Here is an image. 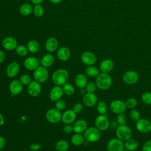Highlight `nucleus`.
<instances>
[{
    "mask_svg": "<svg viewBox=\"0 0 151 151\" xmlns=\"http://www.w3.org/2000/svg\"><path fill=\"white\" fill-rule=\"evenodd\" d=\"M68 77L69 74L67 70L64 68H60L55 70L52 73L51 79L55 85L63 86L67 83Z\"/></svg>",
    "mask_w": 151,
    "mask_h": 151,
    "instance_id": "f257e3e1",
    "label": "nucleus"
},
{
    "mask_svg": "<svg viewBox=\"0 0 151 151\" xmlns=\"http://www.w3.org/2000/svg\"><path fill=\"white\" fill-rule=\"evenodd\" d=\"M96 83L97 88L101 90H107L112 84V79L108 73H101L96 77Z\"/></svg>",
    "mask_w": 151,
    "mask_h": 151,
    "instance_id": "f03ea898",
    "label": "nucleus"
},
{
    "mask_svg": "<svg viewBox=\"0 0 151 151\" xmlns=\"http://www.w3.org/2000/svg\"><path fill=\"white\" fill-rule=\"evenodd\" d=\"M116 134L118 139L125 142L132 138V132L130 128L126 124L119 125L116 130Z\"/></svg>",
    "mask_w": 151,
    "mask_h": 151,
    "instance_id": "7ed1b4c3",
    "label": "nucleus"
},
{
    "mask_svg": "<svg viewBox=\"0 0 151 151\" xmlns=\"http://www.w3.org/2000/svg\"><path fill=\"white\" fill-rule=\"evenodd\" d=\"M85 140L89 142L94 143L100 138V131L96 127H88L84 132Z\"/></svg>",
    "mask_w": 151,
    "mask_h": 151,
    "instance_id": "20e7f679",
    "label": "nucleus"
},
{
    "mask_svg": "<svg viewBox=\"0 0 151 151\" xmlns=\"http://www.w3.org/2000/svg\"><path fill=\"white\" fill-rule=\"evenodd\" d=\"M49 77V73L47 68L42 65L38 66L33 72V77L34 80L40 83L45 82Z\"/></svg>",
    "mask_w": 151,
    "mask_h": 151,
    "instance_id": "39448f33",
    "label": "nucleus"
},
{
    "mask_svg": "<svg viewBox=\"0 0 151 151\" xmlns=\"http://www.w3.org/2000/svg\"><path fill=\"white\" fill-rule=\"evenodd\" d=\"M62 114L61 111L58 110L55 108L48 109L45 113V118L47 120L52 124H56L61 120Z\"/></svg>",
    "mask_w": 151,
    "mask_h": 151,
    "instance_id": "423d86ee",
    "label": "nucleus"
},
{
    "mask_svg": "<svg viewBox=\"0 0 151 151\" xmlns=\"http://www.w3.org/2000/svg\"><path fill=\"white\" fill-rule=\"evenodd\" d=\"M96 127L100 131L106 130L110 125L109 119L106 114H99L96 117L94 121Z\"/></svg>",
    "mask_w": 151,
    "mask_h": 151,
    "instance_id": "0eeeda50",
    "label": "nucleus"
},
{
    "mask_svg": "<svg viewBox=\"0 0 151 151\" xmlns=\"http://www.w3.org/2000/svg\"><path fill=\"white\" fill-rule=\"evenodd\" d=\"M107 151H122L124 147V143L122 140L117 138L110 139L107 143Z\"/></svg>",
    "mask_w": 151,
    "mask_h": 151,
    "instance_id": "6e6552de",
    "label": "nucleus"
},
{
    "mask_svg": "<svg viewBox=\"0 0 151 151\" xmlns=\"http://www.w3.org/2000/svg\"><path fill=\"white\" fill-rule=\"evenodd\" d=\"M136 128L140 133H148L151 131V122L144 118H140L136 122Z\"/></svg>",
    "mask_w": 151,
    "mask_h": 151,
    "instance_id": "1a4fd4ad",
    "label": "nucleus"
},
{
    "mask_svg": "<svg viewBox=\"0 0 151 151\" xmlns=\"http://www.w3.org/2000/svg\"><path fill=\"white\" fill-rule=\"evenodd\" d=\"M110 110L115 114H120L124 113L126 110L125 103L120 100H113L110 104Z\"/></svg>",
    "mask_w": 151,
    "mask_h": 151,
    "instance_id": "9d476101",
    "label": "nucleus"
},
{
    "mask_svg": "<svg viewBox=\"0 0 151 151\" xmlns=\"http://www.w3.org/2000/svg\"><path fill=\"white\" fill-rule=\"evenodd\" d=\"M123 81L129 85L136 84L139 80V75L135 71L129 70L126 71L123 75Z\"/></svg>",
    "mask_w": 151,
    "mask_h": 151,
    "instance_id": "9b49d317",
    "label": "nucleus"
},
{
    "mask_svg": "<svg viewBox=\"0 0 151 151\" xmlns=\"http://www.w3.org/2000/svg\"><path fill=\"white\" fill-rule=\"evenodd\" d=\"M41 83L37 82L35 80L32 81L28 86L27 91L28 94L33 97L38 96L41 92Z\"/></svg>",
    "mask_w": 151,
    "mask_h": 151,
    "instance_id": "f8f14e48",
    "label": "nucleus"
},
{
    "mask_svg": "<svg viewBox=\"0 0 151 151\" xmlns=\"http://www.w3.org/2000/svg\"><path fill=\"white\" fill-rule=\"evenodd\" d=\"M23 85L19 80H14L9 85V90L12 96L19 95L22 91Z\"/></svg>",
    "mask_w": 151,
    "mask_h": 151,
    "instance_id": "ddd939ff",
    "label": "nucleus"
},
{
    "mask_svg": "<svg viewBox=\"0 0 151 151\" xmlns=\"http://www.w3.org/2000/svg\"><path fill=\"white\" fill-rule=\"evenodd\" d=\"M84 104L88 107H92L97 103V97L94 93H86L83 97Z\"/></svg>",
    "mask_w": 151,
    "mask_h": 151,
    "instance_id": "4468645a",
    "label": "nucleus"
},
{
    "mask_svg": "<svg viewBox=\"0 0 151 151\" xmlns=\"http://www.w3.org/2000/svg\"><path fill=\"white\" fill-rule=\"evenodd\" d=\"M64 91L61 86L55 85L50 92V99L52 101H57L61 99L64 94Z\"/></svg>",
    "mask_w": 151,
    "mask_h": 151,
    "instance_id": "2eb2a0df",
    "label": "nucleus"
},
{
    "mask_svg": "<svg viewBox=\"0 0 151 151\" xmlns=\"http://www.w3.org/2000/svg\"><path fill=\"white\" fill-rule=\"evenodd\" d=\"M72 109L67 110L64 111L61 116V121L65 124H71L76 121L77 116Z\"/></svg>",
    "mask_w": 151,
    "mask_h": 151,
    "instance_id": "dca6fc26",
    "label": "nucleus"
},
{
    "mask_svg": "<svg viewBox=\"0 0 151 151\" xmlns=\"http://www.w3.org/2000/svg\"><path fill=\"white\" fill-rule=\"evenodd\" d=\"M81 60L86 65H93L96 62L95 54L90 51H85L81 55Z\"/></svg>",
    "mask_w": 151,
    "mask_h": 151,
    "instance_id": "f3484780",
    "label": "nucleus"
},
{
    "mask_svg": "<svg viewBox=\"0 0 151 151\" xmlns=\"http://www.w3.org/2000/svg\"><path fill=\"white\" fill-rule=\"evenodd\" d=\"M2 45L5 50L11 51L15 50L18 45V42L15 38L12 37H7L2 40Z\"/></svg>",
    "mask_w": 151,
    "mask_h": 151,
    "instance_id": "a211bd4d",
    "label": "nucleus"
},
{
    "mask_svg": "<svg viewBox=\"0 0 151 151\" xmlns=\"http://www.w3.org/2000/svg\"><path fill=\"white\" fill-rule=\"evenodd\" d=\"M39 60L34 57H28L24 61V67L29 71H34L39 66Z\"/></svg>",
    "mask_w": 151,
    "mask_h": 151,
    "instance_id": "6ab92c4d",
    "label": "nucleus"
},
{
    "mask_svg": "<svg viewBox=\"0 0 151 151\" xmlns=\"http://www.w3.org/2000/svg\"><path fill=\"white\" fill-rule=\"evenodd\" d=\"M19 64L15 61L10 63L6 67V74L9 78L15 77L19 73Z\"/></svg>",
    "mask_w": 151,
    "mask_h": 151,
    "instance_id": "aec40b11",
    "label": "nucleus"
},
{
    "mask_svg": "<svg viewBox=\"0 0 151 151\" xmlns=\"http://www.w3.org/2000/svg\"><path fill=\"white\" fill-rule=\"evenodd\" d=\"M73 132L75 133L82 134L87 129V123L85 120L79 119L74 122L73 124Z\"/></svg>",
    "mask_w": 151,
    "mask_h": 151,
    "instance_id": "412c9836",
    "label": "nucleus"
},
{
    "mask_svg": "<svg viewBox=\"0 0 151 151\" xmlns=\"http://www.w3.org/2000/svg\"><path fill=\"white\" fill-rule=\"evenodd\" d=\"M57 56L60 61H67L71 56L70 50L66 47H61L58 49Z\"/></svg>",
    "mask_w": 151,
    "mask_h": 151,
    "instance_id": "4be33fe9",
    "label": "nucleus"
},
{
    "mask_svg": "<svg viewBox=\"0 0 151 151\" xmlns=\"http://www.w3.org/2000/svg\"><path fill=\"white\" fill-rule=\"evenodd\" d=\"M114 67L113 61L110 59H104L100 64L99 68L101 73H109Z\"/></svg>",
    "mask_w": 151,
    "mask_h": 151,
    "instance_id": "5701e85b",
    "label": "nucleus"
},
{
    "mask_svg": "<svg viewBox=\"0 0 151 151\" xmlns=\"http://www.w3.org/2000/svg\"><path fill=\"white\" fill-rule=\"evenodd\" d=\"M74 82L76 86L81 89V88H84L88 83L87 78L86 75L83 74H77L74 79Z\"/></svg>",
    "mask_w": 151,
    "mask_h": 151,
    "instance_id": "b1692460",
    "label": "nucleus"
},
{
    "mask_svg": "<svg viewBox=\"0 0 151 151\" xmlns=\"http://www.w3.org/2000/svg\"><path fill=\"white\" fill-rule=\"evenodd\" d=\"M45 49L50 52H54L58 48V41L54 37H50L47 39L45 44Z\"/></svg>",
    "mask_w": 151,
    "mask_h": 151,
    "instance_id": "393cba45",
    "label": "nucleus"
},
{
    "mask_svg": "<svg viewBox=\"0 0 151 151\" xmlns=\"http://www.w3.org/2000/svg\"><path fill=\"white\" fill-rule=\"evenodd\" d=\"M54 62V57L51 54H47L44 55L41 60V63L42 66L48 68L51 67Z\"/></svg>",
    "mask_w": 151,
    "mask_h": 151,
    "instance_id": "a878e982",
    "label": "nucleus"
},
{
    "mask_svg": "<svg viewBox=\"0 0 151 151\" xmlns=\"http://www.w3.org/2000/svg\"><path fill=\"white\" fill-rule=\"evenodd\" d=\"M139 146L138 142L134 139L130 138L124 143V147L129 151H134L137 149Z\"/></svg>",
    "mask_w": 151,
    "mask_h": 151,
    "instance_id": "bb28decb",
    "label": "nucleus"
},
{
    "mask_svg": "<svg viewBox=\"0 0 151 151\" xmlns=\"http://www.w3.org/2000/svg\"><path fill=\"white\" fill-rule=\"evenodd\" d=\"M40 48V45L39 42L35 40H31L28 41L27 44L28 50L33 54L37 53L39 51Z\"/></svg>",
    "mask_w": 151,
    "mask_h": 151,
    "instance_id": "cd10ccee",
    "label": "nucleus"
},
{
    "mask_svg": "<svg viewBox=\"0 0 151 151\" xmlns=\"http://www.w3.org/2000/svg\"><path fill=\"white\" fill-rule=\"evenodd\" d=\"M84 140L85 139L84 136L79 133H75L71 137V143L76 146H79L81 145L83 143Z\"/></svg>",
    "mask_w": 151,
    "mask_h": 151,
    "instance_id": "c85d7f7f",
    "label": "nucleus"
},
{
    "mask_svg": "<svg viewBox=\"0 0 151 151\" xmlns=\"http://www.w3.org/2000/svg\"><path fill=\"white\" fill-rule=\"evenodd\" d=\"M55 148L57 151H67L69 148V143L67 140H60L55 143Z\"/></svg>",
    "mask_w": 151,
    "mask_h": 151,
    "instance_id": "c756f323",
    "label": "nucleus"
},
{
    "mask_svg": "<svg viewBox=\"0 0 151 151\" xmlns=\"http://www.w3.org/2000/svg\"><path fill=\"white\" fill-rule=\"evenodd\" d=\"M33 11L32 6L28 3H25L21 5L19 8V12L21 15L24 16L29 15Z\"/></svg>",
    "mask_w": 151,
    "mask_h": 151,
    "instance_id": "7c9ffc66",
    "label": "nucleus"
},
{
    "mask_svg": "<svg viewBox=\"0 0 151 151\" xmlns=\"http://www.w3.org/2000/svg\"><path fill=\"white\" fill-rule=\"evenodd\" d=\"M86 74L90 77H96L99 74V69L94 65H89L86 69Z\"/></svg>",
    "mask_w": 151,
    "mask_h": 151,
    "instance_id": "2f4dec72",
    "label": "nucleus"
},
{
    "mask_svg": "<svg viewBox=\"0 0 151 151\" xmlns=\"http://www.w3.org/2000/svg\"><path fill=\"white\" fill-rule=\"evenodd\" d=\"M96 110L99 114H106L108 110L107 105L104 101H100L96 104Z\"/></svg>",
    "mask_w": 151,
    "mask_h": 151,
    "instance_id": "473e14b6",
    "label": "nucleus"
},
{
    "mask_svg": "<svg viewBox=\"0 0 151 151\" xmlns=\"http://www.w3.org/2000/svg\"><path fill=\"white\" fill-rule=\"evenodd\" d=\"M64 93L67 96H71L74 93L75 91V88L74 86L68 83H65L63 86H62Z\"/></svg>",
    "mask_w": 151,
    "mask_h": 151,
    "instance_id": "72a5a7b5",
    "label": "nucleus"
},
{
    "mask_svg": "<svg viewBox=\"0 0 151 151\" xmlns=\"http://www.w3.org/2000/svg\"><path fill=\"white\" fill-rule=\"evenodd\" d=\"M28 49L27 47H26L24 45H17V47L15 48V52L16 53L21 57H24L28 53Z\"/></svg>",
    "mask_w": 151,
    "mask_h": 151,
    "instance_id": "f704fd0d",
    "label": "nucleus"
},
{
    "mask_svg": "<svg viewBox=\"0 0 151 151\" xmlns=\"http://www.w3.org/2000/svg\"><path fill=\"white\" fill-rule=\"evenodd\" d=\"M32 12L35 15V16L37 17H40L43 15L44 10L43 7L40 4H38V5H35V6L33 8Z\"/></svg>",
    "mask_w": 151,
    "mask_h": 151,
    "instance_id": "c9c22d12",
    "label": "nucleus"
},
{
    "mask_svg": "<svg viewBox=\"0 0 151 151\" xmlns=\"http://www.w3.org/2000/svg\"><path fill=\"white\" fill-rule=\"evenodd\" d=\"M124 103H125L126 108L129 109H134L137 104V101L136 99L134 98H133V97L127 99Z\"/></svg>",
    "mask_w": 151,
    "mask_h": 151,
    "instance_id": "e433bc0d",
    "label": "nucleus"
},
{
    "mask_svg": "<svg viewBox=\"0 0 151 151\" xmlns=\"http://www.w3.org/2000/svg\"><path fill=\"white\" fill-rule=\"evenodd\" d=\"M129 117L130 119L134 122H137L141 118L140 112L137 110L134 109L130 110L129 113Z\"/></svg>",
    "mask_w": 151,
    "mask_h": 151,
    "instance_id": "4c0bfd02",
    "label": "nucleus"
},
{
    "mask_svg": "<svg viewBox=\"0 0 151 151\" xmlns=\"http://www.w3.org/2000/svg\"><path fill=\"white\" fill-rule=\"evenodd\" d=\"M142 101L147 105H151V93L149 91L144 92L141 96Z\"/></svg>",
    "mask_w": 151,
    "mask_h": 151,
    "instance_id": "58836bf2",
    "label": "nucleus"
},
{
    "mask_svg": "<svg viewBox=\"0 0 151 151\" xmlns=\"http://www.w3.org/2000/svg\"><path fill=\"white\" fill-rule=\"evenodd\" d=\"M86 90L87 93H94V92L96 91V89L97 88L96 82L93 81H90L88 82L86 86Z\"/></svg>",
    "mask_w": 151,
    "mask_h": 151,
    "instance_id": "ea45409f",
    "label": "nucleus"
},
{
    "mask_svg": "<svg viewBox=\"0 0 151 151\" xmlns=\"http://www.w3.org/2000/svg\"><path fill=\"white\" fill-rule=\"evenodd\" d=\"M19 81H21V83L22 84L23 86H28L30 84V83L32 81V80L31 77L29 75L24 74L20 77Z\"/></svg>",
    "mask_w": 151,
    "mask_h": 151,
    "instance_id": "a19ab883",
    "label": "nucleus"
},
{
    "mask_svg": "<svg viewBox=\"0 0 151 151\" xmlns=\"http://www.w3.org/2000/svg\"><path fill=\"white\" fill-rule=\"evenodd\" d=\"M116 122L119 125L126 124L127 122V117L124 114V113L117 114L116 117Z\"/></svg>",
    "mask_w": 151,
    "mask_h": 151,
    "instance_id": "79ce46f5",
    "label": "nucleus"
},
{
    "mask_svg": "<svg viewBox=\"0 0 151 151\" xmlns=\"http://www.w3.org/2000/svg\"><path fill=\"white\" fill-rule=\"evenodd\" d=\"M65 106H66V103L65 101L63 100L60 99L57 101H55V108L59 111H62L64 110L65 108Z\"/></svg>",
    "mask_w": 151,
    "mask_h": 151,
    "instance_id": "37998d69",
    "label": "nucleus"
},
{
    "mask_svg": "<svg viewBox=\"0 0 151 151\" xmlns=\"http://www.w3.org/2000/svg\"><path fill=\"white\" fill-rule=\"evenodd\" d=\"M72 110L76 113H80L83 110V105L80 103H75L72 108Z\"/></svg>",
    "mask_w": 151,
    "mask_h": 151,
    "instance_id": "c03bdc74",
    "label": "nucleus"
},
{
    "mask_svg": "<svg viewBox=\"0 0 151 151\" xmlns=\"http://www.w3.org/2000/svg\"><path fill=\"white\" fill-rule=\"evenodd\" d=\"M63 132L66 134H70L73 132V126L70 124H66L63 128Z\"/></svg>",
    "mask_w": 151,
    "mask_h": 151,
    "instance_id": "a18cd8bd",
    "label": "nucleus"
},
{
    "mask_svg": "<svg viewBox=\"0 0 151 151\" xmlns=\"http://www.w3.org/2000/svg\"><path fill=\"white\" fill-rule=\"evenodd\" d=\"M142 151H151V140L145 142L142 147Z\"/></svg>",
    "mask_w": 151,
    "mask_h": 151,
    "instance_id": "49530a36",
    "label": "nucleus"
},
{
    "mask_svg": "<svg viewBox=\"0 0 151 151\" xmlns=\"http://www.w3.org/2000/svg\"><path fill=\"white\" fill-rule=\"evenodd\" d=\"M6 145V140L3 137L0 136V150L2 149Z\"/></svg>",
    "mask_w": 151,
    "mask_h": 151,
    "instance_id": "de8ad7c7",
    "label": "nucleus"
},
{
    "mask_svg": "<svg viewBox=\"0 0 151 151\" xmlns=\"http://www.w3.org/2000/svg\"><path fill=\"white\" fill-rule=\"evenodd\" d=\"M5 59V53L0 50V64L3 63Z\"/></svg>",
    "mask_w": 151,
    "mask_h": 151,
    "instance_id": "09e8293b",
    "label": "nucleus"
},
{
    "mask_svg": "<svg viewBox=\"0 0 151 151\" xmlns=\"http://www.w3.org/2000/svg\"><path fill=\"white\" fill-rule=\"evenodd\" d=\"M5 122V120H4V117L3 116V115L0 113V126H2Z\"/></svg>",
    "mask_w": 151,
    "mask_h": 151,
    "instance_id": "8fccbe9b",
    "label": "nucleus"
},
{
    "mask_svg": "<svg viewBox=\"0 0 151 151\" xmlns=\"http://www.w3.org/2000/svg\"><path fill=\"white\" fill-rule=\"evenodd\" d=\"M44 0H31V1L35 5H38L41 4Z\"/></svg>",
    "mask_w": 151,
    "mask_h": 151,
    "instance_id": "3c124183",
    "label": "nucleus"
},
{
    "mask_svg": "<svg viewBox=\"0 0 151 151\" xmlns=\"http://www.w3.org/2000/svg\"><path fill=\"white\" fill-rule=\"evenodd\" d=\"M62 0H50V1L51 2H52V4H59L60 2H61Z\"/></svg>",
    "mask_w": 151,
    "mask_h": 151,
    "instance_id": "603ef678",
    "label": "nucleus"
},
{
    "mask_svg": "<svg viewBox=\"0 0 151 151\" xmlns=\"http://www.w3.org/2000/svg\"><path fill=\"white\" fill-rule=\"evenodd\" d=\"M122 151H129V150H127L126 149H125V148H124Z\"/></svg>",
    "mask_w": 151,
    "mask_h": 151,
    "instance_id": "864d4df0",
    "label": "nucleus"
},
{
    "mask_svg": "<svg viewBox=\"0 0 151 151\" xmlns=\"http://www.w3.org/2000/svg\"><path fill=\"white\" fill-rule=\"evenodd\" d=\"M0 151H3V150L1 149V150H0Z\"/></svg>",
    "mask_w": 151,
    "mask_h": 151,
    "instance_id": "5fc2aeb1",
    "label": "nucleus"
},
{
    "mask_svg": "<svg viewBox=\"0 0 151 151\" xmlns=\"http://www.w3.org/2000/svg\"><path fill=\"white\" fill-rule=\"evenodd\" d=\"M92 151H96V150H92Z\"/></svg>",
    "mask_w": 151,
    "mask_h": 151,
    "instance_id": "6e6d98bb",
    "label": "nucleus"
}]
</instances>
